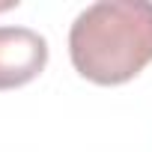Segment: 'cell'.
Instances as JSON below:
<instances>
[{
    "instance_id": "obj_1",
    "label": "cell",
    "mask_w": 152,
    "mask_h": 152,
    "mask_svg": "<svg viewBox=\"0 0 152 152\" xmlns=\"http://www.w3.org/2000/svg\"><path fill=\"white\" fill-rule=\"evenodd\" d=\"M69 57L78 75L99 87L131 81L152 63V3L99 0L75 18Z\"/></svg>"
},
{
    "instance_id": "obj_2",
    "label": "cell",
    "mask_w": 152,
    "mask_h": 152,
    "mask_svg": "<svg viewBox=\"0 0 152 152\" xmlns=\"http://www.w3.org/2000/svg\"><path fill=\"white\" fill-rule=\"evenodd\" d=\"M48 66V42L30 27H0V90L39 78Z\"/></svg>"
}]
</instances>
